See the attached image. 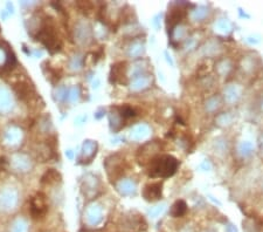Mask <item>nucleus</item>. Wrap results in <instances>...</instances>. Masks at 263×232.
<instances>
[{
    "label": "nucleus",
    "mask_w": 263,
    "mask_h": 232,
    "mask_svg": "<svg viewBox=\"0 0 263 232\" xmlns=\"http://www.w3.org/2000/svg\"><path fill=\"white\" fill-rule=\"evenodd\" d=\"M78 6L81 8V10L84 12V13H89V12L94 10V4L90 2H80L78 3Z\"/></svg>",
    "instance_id": "nucleus-11"
},
{
    "label": "nucleus",
    "mask_w": 263,
    "mask_h": 232,
    "mask_svg": "<svg viewBox=\"0 0 263 232\" xmlns=\"http://www.w3.org/2000/svg\"><path fill=\"white\" fill-rule=\"evenodd\" d=\"M61 181V175L60 172H58L54 169H49L44 174V176L41 177V184H46V185H53L57 184L58 182Z\"/></svg>",
    "instance_id": "nucleus-9"
},
{
    "label": "nucleus",
    "mask_w": 263,
    "mask_h": 232,
    "mask_svg": "<svg viewBox=\"0 0 263 232\" xmlns=\"http://www.w3.org/2000/svg\"><path fill=\"white\" fill-rule=\"evenodd\" d=\"M185 16V11L184 8H181L179 6H175L172 7L171 10L168 11L167 16H166V25H167V28H173L176 27L178 24L180 23V21L184 19Z\"/></svg>",
    "instance_id": "nucleus-7"
},
{
    "label": "nucleus",
    "mask_w": 263,
    "mask_h": 232,
    "mask_svg": "<svg viewBox=\"0 0 263 232\" xmlns=\"http://www.w3.org/2000/svg\"><path fill=\"white\" fill-rule=\"evenodd\" d=\"M14 91L21 101H31L36 98V93L33 86L27 82H19L14 84Z\"/></svg>",
    "instance_id": "nucleus-6"
},
{
    "label": "nucleus",
    "mask_w": 263,
    "mask_h": 232,
    "mask_svg": "<svg viewBox=\"0 0 263 232\" xmlns=\"http://www.w3.org/2000/svg\"><path fill=\"white\" fill-rule=\"evenodd\" d=\"M143 198L147 202L159 201L163 196V182L148 183L144 187L142 191Z\"/></svg>",
    "instance_id": "nucleus-5"
},
{
    "label": "nucleus",
    "mask_w": 263,
    "mask_h": 232,
    "mask_svg": "<svg viewBox=\"0 0 263 232\" xmlns=\"http://www.w3.org/2000/svg\"><path fill=\"white\" fill-rule=\"evenodd\" d=\"M110 82L116 84H126L128 77H126V62L120 61L114 63L110 70Z\"/></svg>",
    "instance_id": "nucleus-4"
},
{
    "label": "nucleus",
    "mask_w": 263,
    "mask_h": 232,
    "mask_svg": "<svg viewBox=\"0 0 263 232\" xmlns=\"http://www.w3.org/2000/svg\"><path fill=\"white\" fill-rule=\"evenodd\" d=\"M48 211L47 196L44 192H36L31 200V215L34 219H41Z\"/></svg>",
    "instance_id": "nucleus-3"
},
{
    "label": "nucleus",
    "mask_w": 263,
    "mask_h": 232,
    "mask_svg": "<svg viewBox=\"0 0 263 232\" xmlns=\"http://www.w3.org/2000/svg\"><path fill=\"white\" fill-rule=\"evenodd\" d=\"M186 212H187V204L182 200L176 201L171 206V210H170V215L175 218L182 217Z\"/></svg>",
    "instance_id": "nucleus-8"
},
{
    "label": "nucleus",
    "mask_w": 263,
    "mask_h": 232,
    "mask_svg": "<svg viewBox=\"0 0 263 232\" xmlns=\"http://www.w3.org/2000/svg\"><path fill=\"white\" fill-rule=\"evenodd\" d=\"M118 112V114H121L122 119H131V117H135L137 114H136L135 109L131 108L130 105H121V107L116 108Z\"/></svg>",
    "instance_id": "nucleus-10"
},
{
    "label": "nucleus",
    "mask_w": 263,
    "mask_h": 232,
    "mask_svg": "<svg viewBox=\"0 0 263 232\" xmlns=\"http://www.w3.org/2000/svg\"><path fill=\"white\" fill-rule=\"evenodd\" d=\"M34 38L40 41L50 53L60 52L62 48V39L59 35L58 27L52 18H45L41 21Z\"/></svg>",
    "instance_id": "nucleus-1"
},
{
    "label": "nucleus",
    "mask_w": 263,
    "mask_h": 232,
    "mask_svg": "<svg viewBox=\"0 0 263 232\" xmlns=\"http://www.w3.org/2000/svg\"><path fill=\"white\" fill-rule=\"evenodd\" d=\"M179 167V161L172 155H157L147 164V175L152 179H167L173 176Z\"/></svg>",
    "instance_id": "nucleus-2"
}]
</instances>
